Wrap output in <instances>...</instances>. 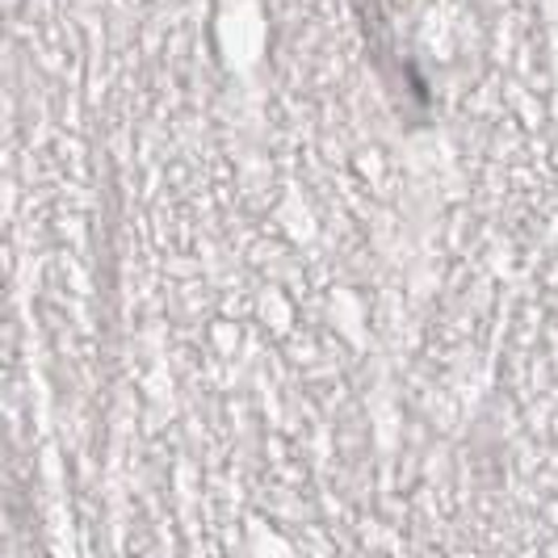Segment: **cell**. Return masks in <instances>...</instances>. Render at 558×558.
<instances>
[]
</instances>
